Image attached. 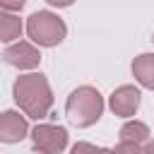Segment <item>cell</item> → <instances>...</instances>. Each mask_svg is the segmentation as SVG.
Segmentation results:
<instances>
[{
  "label": "cell",
  "instance_id": "cell-1",
  "mask_svg": "<svg viewBox=\"0 0 154 154\" xmlns=\"http://www.w3.org/2000/svg\"><path fill=\"white\" fill-rule=\"evenodd\" d=\"M14 99L19 108L31 118H43L53 103L51 87L43 75H24L14 82Z\"/></svg>",
  "mask_w": 154,
  "mask_h": 154
},
{
  "label": "cell",
  "instance_id": "cell-2",
  "mask_svg": "<svg viewBox=\"0 0 154 154\" xmlns=\"http://www.w3.org/2000/svg\"><path fill=\"white\" fill-rule=\"evenodd\" d=\"M65 111H67V118H70L72 125L87 128V125H91V123H96L101 118L103 99L94 87H79V89H75L70 94Z\"/></svg>",
  "mask_w": 154,
  "mask_h": 154
},
{
  "label": "cell",
  "instance_id": "cell-3",
  "mask_svg": "<svg viewBox=\"0 0 154 154\" xmlns=\"http://www.w3.org/2000/svg\"><path fill=\"white\" fill-rule=\"evenodd\" d=\"M26 31L38 46H55L65 38V24L53 12H36L26 22Z\"/></svg>",
  "mask_w": 154,
  "mask_h": 154
},
{
  "label": "cell",
  "instance_id": "cell-4",
  "mask_svg": "<svg viewBox=\"0 0 154 154\" xmlns=\"http://www.w3.org/2000/svg\"><path fill=\"white\" fill-rule=\"evenodd\" d=\"M67 144V132L58 125H36L34 128V149L41 154H58Z\"/></svg>",
  "mask_w": 154,
  "mask_h": 154
},
{
  "label": "cell",
  "instance_id": "cell-5",
  "mask_svg": "<svg viewBox=\"0 0 154 154\" xmlns=\"http://www.w3.org/2000/svg\"><path fill=\"white\" fill-rule=\"evenodd\" d=\"M137 106H140V91L135 87H130V84L118 87L113 91V96H111V108H113L116 116L128 118V116H132L137 111Z\"/></svg>",
  "mask_w": 154,
  "mask_h": 154
},
{
  "label": "cell",
  "instance_id": "cell-6",
  "mask_svg": "<svg viewBox=\"0 0 154 154\" xmlns=\"http://www.w3.org/2000/svg\"><path fill=\"white\" fill-rule=\"evenodd\" d=\"M5 60L10 65H17V67H34V65H38L41 55H38V51L34 46L19 41V43L5 48Z\"/></svg>",
  "mask_w": 154,
  "mask_h": 154
},
{
  "label": "cell",
  "instance_id": "cell-7",
  "mask_svg": "<svg viewBox=\"0 0 154 154\" xmlns=\"http://www.w3.org/2000/svg\"><path fill=\"white\" fill-rule=\"evenodd\" d=\"M24 135H26V120L14 111H5L0 118V140L2 142H19Z\"/></svg>",
  "mask_w": 154,
  "mask_h": 154
},
{
  "label": "cell",
  "instance_id": "cell-8",
  "mask_svg": "<svg viewBox=\"0 0 154 154\" xmlns=\"http://www.w3.org/2000/svg\"><path fill=\"white\" fill-rule=\"evenodd\" d=\"M132 72H135V77L140 79L142 87L154 89V53H142V55H137L135 63H132Z\"/></svg>",
  "mask_w": 154,
  "mask_h": 154
},
{
  "label": "cell",
  "instance_id": "cell-9",
  "mask_svg": "<svg viewBox=\"0 0 154 154\" xmlns=\"http://www.w3.org/2000/svg\"><path fill=\"white\" fill-rule=\"evenodd\" d=\"M147 140H149V128L140 120H130L120 128V142L140 144V142H147Z\"/></svg>",
  "mask_w": 154,
  "mask_h": 154
},
{
  "label": "cell",
  "instance_id": "cell-10",
  "mask_svg": "<svg viewBox=\"0 0 154 154\" xmlns=\"http://www.w3.org/2000/svg\"><path fill=\"white\" fill-rule=\"evenodd\" d=\"M19 34H22V22L14 14H2L0 17V36H2V41L10 43V41L19 38Z\"/></svg>",
  "mask_w": 154,
  "mask_h": 154
},
{
  "label": "cell",
  "instance_id": "cell-11",
  "mask_svg": "<svg viewBox=\"0 0 154 154\" xmlns=\"http://www.w3.org/2000/svg\"><path fill=\"white\" fill-rule=\"evenodd\" d=\"M72 154H113V152H108V149H103V147H94V144H89V142H77V144L72 147Z\"/></svg>",
  "mask_w": 154,
  "mask_h": 154
},
{
  "label": "cell",
  "instance_id": "cell-12",
  "mask_svg": "<svg viewBox=\"0 0 154 154\" xmlns=\"http://www.w3.org/2000/svg\"><path fill=\"white\" fill-rule=\"evenodd\" d=\"M113 154H144L137 144H132V142H120L116 149H113Z\"/></svg>",
  "mask_w": 154,
  "mask_h": 154
},
{
  "label": "cell",
  "instance_id": "cell-13",
  "mask_svg": "<svg viewBox=\"0 0 154 154\" xmlns=\"http://www.w3.org/2000/svg\"><path fill=\"white\" fill-rule=\"evenodd\" d=\"M0 2H2L5 10H22L26 0H0Z\"/></svg>",
  "mask_w": 154,
  "mask_h": 154
},
{
  "label": "cell",
  "instance_id": "cell-14",
  "mask_svg": "<svg viewBox=\"0 0 154 154\" xmlns=\"http://www.w3.org/2000/svg\"><path fill=\"white\" fill-rule=\"evenodd\" d=\"M51 5H58V7H67V5H72L75 0H48Z\"/></svg>",
  "mask_w": 154,
  "mask_h": 154
},
{
  "label": "cell",
  "instance_id": "cell-15",
  "mask_svg": "<svg viewBox=\"0 0 154 154\" xmlns=\"http://www.w3.org/2000/svg\"><path fill=\"white\" fill-rule=\"evenodd\" d=\"M142 152H144V154H154V142H147Z\"/></svg>",
  "mask_w": 154,
  "mask_h": 154
},
{
  "label": "cell",
  "instance_id": "cell-16",
  "mask_svg": "<svg viewBox=\"0 0 154 154\" xmlns=\"http://www.w3.org/2000/svg\"><path fill=\"white\" fill-rule=\"evenodd\" d=\"M152 41H154V38H152Z\"/></svg>",
  "mask_w": 154,
  "mask_h": 154
}]
</instances>
